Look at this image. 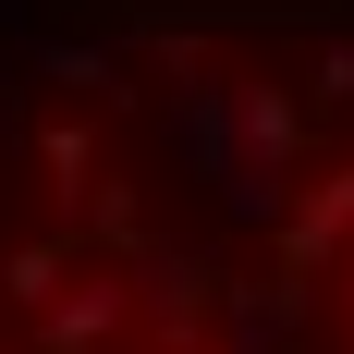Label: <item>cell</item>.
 <instances>
[{
	"mask_svg": "<svg viewBox=\"0 0 354 354\" xmlns=\"http://www.w3.org/2000/svg\"><path fill=\"white\" fill-rule=\"evenodd\" d=\"M342 245H354V159H330V171L281 208V281L306 293L318 269H342Z\"/></svg>",
	"mask_w": 354,
	"mask_h": 354,
	"instance_id": "obj_1",
	"label": "cell"
},
{
	"mask_svg": "<svg viewBox=\"0 0 354 354\" xmlns=\"http://www.w3.org/2000/svg\"><path fill=\"white\" fill-rule=\"evenodd\" d=\"M122 318H135V281H98V269H73V281L37 306V354H98Z\"/></svg>",
	"mask_w": 354,
	"mask_h": 354,
	"instance_id": "obj_2",
	"label": "cell"
},
{
	"mask_svg": "<svg viewBox=\"0 0 354 354\" xmlns=\"http://www.w3.org/2000/svg\"><path fill=\"white\" fill-rule=\"evenodd\" d=\"M73 269H86V257H73V232H37V245H12V257H0V293H12V306L37 318V306H49Z\"/></svg>",
	"mask_w": 354,
	"mask_h": 354,
	"instance_id": "obj_3",
	"label": "cell"
},
{
	"mask_svg": "<svg viewBox=\"0 0 354 354\" xmlns=\"http://www.w3.org/2000/svg\"><path fill=\"white\" fill-rule=\"evenodd\" d=\"M37 171H49L62 208H86V196H98V135H86V122H37Z\"/></svg>",
	"mask_w": 354,
	"mask_h": 354,
	"instance_id": "obj_4",
	"label": "cell"
},
{
	"mask_svg": "<svg viewBox=\"0 0 354 354\" xmlns=\"http://www.w3.org/2000/svg\"><path fill=\"white\" fill-rule=\"evenodd\" d=\"M306 86H318V98H330V110H342V98H354V37H330L318 62H306Z\"/></svg>",
	"mask_w": 354,
	"mask_h": 354,
	"instance_id": "obj_5",
	"label": "cell"
},
{
	"mask_svg": "<svg viewBox=\"0 0 354 354\" xmlns=\"http://www.w3.org/2000/svg\"><path fill=\"white\" fill-rule=\"evenodd\" d=\"M342 318H354V245H342Z\"/></svg>",
	"mask_w": 354,
	"mask_h": 354,
	"instance_id": "obj_6",
	"label": "cell"
},
{
	"mask_svg": "<svg viewBox=\"0 0 354 354\" xmlns=\"http://www.w3.org/2000/svg\"><path fill=\"white\" fill-rule=\"evenodd\" d=\"M0 354H12V342H0Z\"/></svg>",
	"mask_w": 354,
	"mask_h": 354,
	"instance_id": "obj_7",
	"label": "cell"
},
{
	"mask_svg": "<svg viewBox=\"0 0 354 354\" xmlns=\"http://www.w3.org/2000/svg\"><path fill=\"white\" fill-rule=\"evenodd\" d=\"M342 354H354V342H342Z\"/></svg>",
	"mask_w": 354,
	"mask_h": 354,
	"instance_id": "obj_8",
	"label": "cell"
}]
</instances>
